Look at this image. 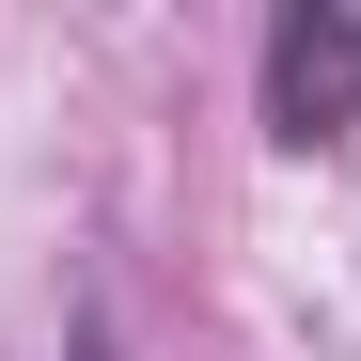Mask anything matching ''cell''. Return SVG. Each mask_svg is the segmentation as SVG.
<instances>
[{"mask_svg": "<svg viewBox=\"0 0 361 361\" xmlns=\"http://www.w3.org/2000/svg\"><path fill=\"white\" fill-rule=\"evenodd\" d=\"M252 94H267L283 142H345L361 126V16L345 0H283L267 47H252Z\"/></svg>", "mask_w": 361, "mask_h": 361, "instance_id": "6da1fadb", "label": "cell"}]
</instances>
